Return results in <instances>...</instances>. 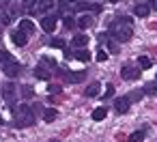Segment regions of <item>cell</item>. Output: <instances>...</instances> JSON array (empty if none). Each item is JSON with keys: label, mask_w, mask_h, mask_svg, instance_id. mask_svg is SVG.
Listing matches in <instances>:
<instances>
[{"label": "cell", "mask_w": 157, "mask_h": 142, "mask_svg": "<svg viewBox=\"0 0 157 142\" xmlns=\"http://www.w3.org/2000/svg\"><path fill=\"white\" fill-rule=\"evenodd\" d=\"M108 48H110V52H112V54H118V45H116V43H110Z\"/></svg>", "instance_id": "4dcf8cb0"}, {"label": "cell", "mask_w": 157, "mask_h": 142, "mask_svg": "<svg viewBox=\"0 0 157 142\" xmlns=\"http://www.w3.org/2000/svg\"><path fill=\"white\" fill-rule=\"evenodd\" d=\"M50 9H54V0H37V11L39 13H45Z\"/></svg>", "instance_id": "8fae6325"}, {"label": "cell", "mask_w": 157, "mask_h": 142, "mask_svg": "<svg viewBox=\"0 0 157 142\" xmlns=\"http://www.w3.org/2000/svg\"><path fill=\"white\" fill-rule=\"evenodd\" d=\"M50 142H58V140H50Z\"/></svg>", "instance_id": "d590c367"}, {"label": "cell", "mask_w": 157, "mask_h": 142, "mask_svg": "<svg viewBox=\"0 0 157 142\" xmlns=\"http://www.w3.org/2000/svg\"><path fill=\"white\" fill-rule=\"evenodd\" d=\"M133 13H136L138 17H146V15L151 13V7H148V5H136V7H133Z\"/></svg>", "instance_id": "7c38bea8"}, {"label": "cell", "mask_w": 157, "mask_h": 142, "mask_svg": "<svg viewBox=\"0 0 157 142\" xmlns=\"http://www.w3.org/2000/svg\"><path fill=\"white\" fill-rule=\"evenodd\" d=\"M144 93H146V95H155V93H157V82H148V84L144 86Z\"/></svg>", "instance_id": "7402d4cb"}, {"label": "cell", "mask_w": 157, "mask_h": 142, "mask_svg": "<svg viewBox=\"0 0 157 142\" xmlns=\"http://www.w3.org/2000/svg\"><path fill=\"white\" fill-rule=\"evenodd\" d=\"M41 28H43L45 33H52V30L56 28V15H48V17H43V20H41Z\"/></svg>", "instance_id": "ba28073f"}, {"label": "cell", "mask_w": 157, "mask_h": 142, "mask_svg": "<svg viewBox=\"0 0 157 142\" xmlns=\"http://www.w3.org/2000/svg\"><path fill=\"white\" fill-rule=\"evenodd\" d=\"M11 60H13V56H11L7 50H0V63L5 65V63H11Z\"/></svg>", "instance_id": "603a6c76"}, {"label": "cell", "mask_w": 157, "mask_h": 142, "mask_svg": "<svg viewBox=\"0 0 157 142\" xmlns=\"http://www.w3.org/2000/svg\"><path fill=\"white\" fill-rule=\"evenodd\" d=\"M50 45H52V48H65V41H63L60 37H56V39L50 41Z\"/></svg>", "instance_id": "d4e9b609"}, {"label": "cell", "mask_w": 157, "mask_h": 142, "mask_svg": "<svg viewBox=\"0 0 157 142\" xmlns=\"http://www.w3.org/2000/svg\"><path fill=\"white\" fill-rule=\"evenodd\" d=\"M69 2H75V0H69Z\"/></svg>", "instance_id": "8d00e7d4"}, {"label": "cell", "mask_w": 157, "mask_h": 142, "mask_svg": "<svg viewBox=\"0 0 157 142\" xmlns=\"http://www.w3.org/2000/svg\"><path fill=\"white\" fill-rule=\"evenodd\" d=\"M2 125H5V118H2V116H0V127H2Z\"/></svg>", "instance_id": "836d02e7"}, {"label": "cell", "mask_w": 157, "mask_h": 142, "mask_svg": "<svg viewBox=\"0 0 157 142\" xmlns=\"http://www.w3.org/2000/svg\"><path fill=\"white\" fill-rule=\"evenodd\" d=\"M63 75H65V80H67V82L75 84V82H82V80L86 78V71H78V73H71V71H67V73H63Z\"/></svg>", "instance_id": "9c48e42d"}, {"label": "cell", "mask_w": 157, "mask_h": 142, "mask_svg": "<svg viewBox=\"0 0 157 142\" xmlns=\"http://www.w3.org/2000/svg\"><path fill=\"white\" fill-rule=\"evenodd\" d=\"M71 43H73V48H84V45L88 43V37H86V35H75Z\"/></svg>", "instance_id": "e0dca14e"}, {"label": "cell", "mask_w": 157, "mask_h": 142, "mask_svg": "<svg viewBox=\"0 0 157 142\" xmlns=\"http://www.w3.org/2000/svg\"><path fill=\"white\" fill-rule=\"evenodd\" d=\"M114 95V86H108V90H105V95H103V99H110Z\"/></svg>", "instance_id": "f546056e"}, {"label": "cell", "mask_w": 157, "mask_h": 142, "mask_svg": "<svg viewBox=\"0 0 157 142\" xmlns=\"http://www.w3.org/2000/svg\"><path fill=\"white\" fill-rule=\"evenodd\" d=\"M33 5H37V0H24V7H26V9H30Z\"/></svg>", "instance_id": "1f68e13d"}, {"label": "cell", "mask_w": 157, "mask_h": 142, "mask_svg": "<svg viewBox=\"0 0 157 142\" xmlns=\"http://www.w3.org/2000/svg\"><path fill=\"white\" fill-rule=\"evenodd\" d=\"M2 71L7 73V78H17V75L22 73V65H20V63H15V60H11V63H5Z\"/></svg>", "instance_id": "3957f363"}, {"label": "cell", "mask_w": 157, "mask_h": 142, "mask_svg": "<svg viewBox=\"0 0 157 142\" xmlns=\"http://www.w3.org/2000/svg\"><path fill=\"white\" fill-rule=\"evenodd\" d=\"M129 106H131L129 97H121V99H116V101H114V110H116L118 114H125V112L129 110Z\"/></svg>", "instance_id": "8992f818"}, {"label": "cell", "mask_w": 157, "mask_h": 142, "mask_svg": "<svg viewBox=\"0 0 157 142\" xmlns=\"http://www.w3.org/2000/svg\"><path fill=\"white\" fill-rule=\"evenodd\" d=\"M13 123H15V127H30V125H35V112H33V108H28L26 103L17 106Z\"/></svg>", "instance_id": "7a4b0ae2"}, {"label": "cell", "mask_w": 157, "mask_h": 142, "mask_svg": "<svg viewBox=\"0 0 157 142\" xmlns=\"http://www.w3.org/2000/svg\"><path fill=\"white\" fill-rule=\"evenodd\" d=\"M63 22H65V28H69V30H71V28H75V20H73V17H69V15H67Z\"/></svg>", "instance_id": "cb8c5ba5"}, {"label": "cell", "mask_w": 157, "mask_h": 142, "mask_svg": "<svg viewBox=\"0 0 157 142\" xmlns=\"http://www.w3.org/2000/svg\"><path fill=\"white\" fill-rule=\"evenodd\" d=\"M56 116H58V110H54V108H48V110H43V121H45V123H52V121H56Z\"/></svg>", "instance_id": "2e32d148"}, {"label": "cell", "mask_w": 157, "mask_h": 142, "mask_svg": "<svg viewBox=\"0 0 157 142\" xmlns=\"http://www.w3.org/2000/svg\"><path fill=\"white\" fill-rule=\"evenodd\" d=\"M99 90H101V84H99V82H90V84L86 86L84 95H86V97H97V95H99Z\"/></svg>", "instance_id": "30bf717a"}, {"label": "cell", "mask_w": 157, "mask_h": 142, "mask_svg": "<svg viewBox=\"0 0 157 142\" xmlns=\"http://www.w3.org/2000/svg\"><path fill=\"white\" fill-rule=\"evenodd\" d=\"M108 116V110L105 108H95L93 110V121H103Z\"/></svg>", "instance_id": "ac0fdd59"}, {"label": "cell", "mask_w": 157, "mask_h": 142, "mask_svg": "<svg viewBox=\"0 0 157 142\" xmlns=\"http://www.w3.org/2000/svg\"><path fill=\"white\" fill-rule=\"evenodd\" d=\"M110 2H121V0H110Z\"/></svg>", "instance_id": "e575fe53"}, {"label": "cell", "mask_w": 157, "mask_h": 142, "mask_svg": "<svg viewBox=\"0 0 157 142\" xmlns=\"http://www.w3.org/2000/svg\"><path fill=\"white\" fill-rule=\"evenodd\" d=\"M97 60H99V63H103V60H108V52H103V50H99V52H97Z\"/></svg>", "instance_id": "83f0119b"}, {"label": "cell", "mask_w": 157, "mask_h": 142, "mask_svg": "<svg viewBox=\"0 0 157 142\" xmlns=\"http://www.w3.org/2000/svg\"><path fill=\"white\" fill-rule=\"evenodd\" d=\"M93 24H95V17H93V15H82V17L78 20V26H80V28H90Z\"/></svg>", "instance_id": "4fadbf2b"}, {"label": "cell", "mask_w": 157, "mask_h": 142, "mask_svg": "<svg viewBox=\"0 0 157 142\" xmlns=\"http://www.w3.org/2000/svg\"><path fill=\"white\" fill-rule=\"evenodd\" d=\"M11 39H13V43L20 45V48H24V45L28 43V35L22 33V30H13V33H11Z\"/></svg>", "instance_id": "5b68a950"}, {"label": "cell", "mask_w": 157, "mask_h": 142, "mask_svg": "<svg viewBox=\"0 0 157 142\" xmlns=\"http://www.w3.org/2000/svg\"><path fill=\"white\" fill-rule=\"evenodd\" d=\"M2 97H5L9 103L15 99V84H13V82H7V84L2 86Z\"/></svg>", "instance_id": "52a82bcc"}, {"label": "cell", "mask_w": 157, "mask_h": 142, "mask_svg": "<svg viewBox=\"0 0 157 142\" xmlns=\"http://www.w3.org/2000/svg\"><path fill=\"white\" fill-rule=\"evenodd\" d=\"M73 56H75L78 60H82V63H88V60H90V52H88V50H78Z\"/></svg>", "instance_id": "d6986e66"}, {"label": "cell", "mask_w": 157, "mask_h": 142, "mask_svg": "<svg viewBox=\"0 0 157 142\" xmlns=\"http://www.w3.org/2000/svg\"><path fill=\"white\" fill-rule=\"evenodd\" d=\"M144 140V131H133L129 136V142H142Z\"/></svg>", "instance_id": "44dd1931"}, {"label": "cell", "mask_w": 157, "mask_h": 142, "mask_svg": "<svg viewBox=\"0 0 157 142\" xmlns=\"http://www.w3.org/2000/svg\"><path fill=\"white\" fill-rule=\"evenodd\" d=\"M121 75H123L125 80H138V78H140V69L133 67V65H125V67L121 69Z\"/></svg>", "instance_id": "277c9868"}, {"label": "cell", "mask_w": 157, "mask_h": 142, "mask_svg": "<svg viewBox=\"0 0 157 142\" xmlns=\"http://www.w3.org/2000/svg\"><path fill=\"white\" fill-rule=\"evenodd\" d=\"M35 78H39V80H50V78H52V73L41 65V67H37V69H35Z\"/></svg>", "instance_id": "9a60e30c"}, {"label": "cell", "mask_w": 157, "mask_h": 142, "mask_svg": "<svg viewBox=\"0 0 157 142\" xmlns=\"http://www.w3.org/2000/svg\"><path fill=\"white\" fill-rule=\"evenodd\" d=\"M155 2H157V0H148V7H155Z\"/></svg>", "instance_id": "d6a6232c"}, {"label": "cell", "mask_w": 157, "mask_h": 142, "mask_svg": "<svg viewBox=\"0 0 157 142\" xmlns=\"http://www.w3.org/2000/svg\"><path fill=\"white\" fill-rule=\"evenodd\" d=\"M138 65H140V69H148L151 67V58L148 56H140L138 58Z\"/></svg>", "instance_id": "ffe728a7"}, {"label": "cell", "mask_w": 157, "mask_h": 142, "mask_svg": "<svg viewBox=\"0 0 157 142\" xmlns=\"http://www.w3.org/2000/svg\"><path fill=\"white\" fill-rule=\"evenodd\" d=\"M41 63H43V67H50V69H54V67H56V63H54L52 58H48V56H43V58H41Z\"/></svg>", "instance_id": "484cf974"}, {"label": "cell", "mask_w": 157, "mask_h": 142, "mask_svg": "<svg viewBox=\"0 0 157 142\" xmlns=\"http://www.w3.org/2000/svg\"><path fill=\"white\" fill-rule=\"evenodd\" d=\"M48 90H50V93H60V86H58V84H50Z\"/></svg>", "instance_id": "f1b7e54d"}, {"label": "cell", "mask_w": 157, "mask_h": 142, "mask_svg": "<svg viewBox=\"0 0 157 142\" xmlns=\"http://www.w3.org/2000/svg\"><path fill=\"white\" fill-rule=\"evenodd\" d=\"M110 33L116 41H129L133 37V30H131V20L129 17H118L112 26H110Z\"/></svg>", "instance_id": "6da1fadb"}, {"label": "cell", "mask_w": 157, "mask_h": 142, "mask_svg": "<svg viewBox=\"0 0 157 142\" xmlns=\"http://www.w3.org/2000/svg\"><path fill=\"white\" fill-rule=\"evenodd\" d=\"M20 30L26 33V35H33V33H35V24H33L30 20H22V22H20Z\"/></svg>", "instance_id": "5bb4252c"}, {"label": "cell", "mask_w": 157, "mask_h": 142, "mask_svg": "<svg viewBox=\"0 0 157 142\" xmlns=\"http://www.w3.org/2000/svg\"><path fill=\"white\" fill-rule=\"evenodd\" d=\"M33 93H35L33 86H22V95H24V97H33Z\"/></svg>", "instance_id": "4316f807"}]
</instances>
